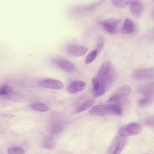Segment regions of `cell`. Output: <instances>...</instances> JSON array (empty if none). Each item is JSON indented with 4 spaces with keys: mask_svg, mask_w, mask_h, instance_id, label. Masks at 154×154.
Here are the masks:
<instances>
[{
    "mask_svg": "<svg viewBox=\"0 0 154 154\" xmlns=\"http://www.w3.org/2000/svg\"><path fill=\"white\" fill-rule=\"evenodd\" d=\"M89 112L92 115L103 116L112 114L120 116L122 111L119 104L110 103L97 105L91 109Z\"/></svg>",
    "mask_w": 154,
    "mask_h": 154,
    "instance_id": "cell-1",
    "label": "cell"
},
{
    "mask_svg": "<svg viewBox=\"0 0 154 154\" xmlns=\"http://www.w3.org/2000/svg\"><path fill=\"white\" fill-rule=\"evenodd\" d=\"M97 77L99 81H103L113 84L115 73L111 62L106 61L102 65L98 70Z\"/></svg>",
    "mask_w": 154,
    "mask_h": 154,
    "instance_id": "cell-2",
    "label": "cell"
},
{
    "mask_svg": "<svg viewBox=\"0 0 154 154\" xmlns=\"http://www.w3.org/2000/svg\"><path fill=\"white\" fill-rule=\"evenodd\" d=\"M125 137L118 134L114 137L107 152L108 154H119L121 153L125 145Z\"/></svg>",
    "mask_w": 154,
    "mask_h": 154,
    "instance_id": "cell-3",
    "label": "cell"
},
{
    "mask_svg": "<svg viewBox=\"0 0 154 154\" xmlns=\"http://www.w3.org/2000/svg\"><path fill=\"white\" fill-rule=\"evenodd\" d=\"M141 131V127L137 123H130L121 127L119 130V134L126 137L139 134Z\"/></svg>",
    "mask_w": 154,
    "mask_h": 154,
    "instance_id": "cell-4",
    "label": "cell"
},
{
    "mask_svg": "<svg viewBox=\"0 0 154 154\" xmlns=\"http://www.w3.org/2000/svg\"><path fill=\"white\" fill-rule=\"evenodd\" d=\"M132 76L134 79L137 80L152 79L154 77V67L135 70L133 72Z\"/></svg>",
    "mask_w": 154,
    "mask_h": 154,
    "instance_id": "cell-5",
    "label": "cell"
},
{
    "mask_svg": "<svg viewBox=\"0 0 154 154\" xmlns=\"http://www.w3.org/2000/svg\"><path fill=\"white\" fill-rule=\"evenodd\" d=\"M138 91L142 94V97L148 100L152 103L154 101V82L141 86Z\"/></svg>",
    "mask_w": 154,
    "mask_h": 154,
    "instance_id": "cell-6",
    "label": "cell"
},
{
    "mask_svg": "<svg viewBox=\"0 0 154 154\" xmlns=\"http://www.w3.org/2000/svg\"><path fill=\"white\" fill-rule=\"evenodd\" d=\"M53 62L62 70L69 73L74 72L75 69L74 64L69 60L63 58L54 59Z\"/></svg>",
    "mask_w": 154,
    "mask_h": 154,
    "instance_id": "cell-7",
    "label": "cell"
},
{
    "mask_svg": "<svg viewBox=\"0 0 154 154\" xmlns=\"http://www.w3.org/2000/svg\"><path fill=\"white\" fill-rule=\"evenodd\" d=\"M119 20L118 19L110 18L104 20L101 23L103 29L107 32L114 34L116 32Z\"/></svg>",
    "mask_w": 154,
    "mask_h": 154,
    "instance_id": "cell-8",
    "label": "cell"
},
{
    "mask_svg": "<svg viewBox=\"0 0 154 154\" xmlns=\"http://www.w3.org/2000/svg\"><path fill=\"white\" fill-rule=\"evenodd\" d=\"M38 84L40 87L53 89H61L63 87L62 82L58 80L54 79L43 80L39 81Z\"/></svg>",
    "mask_w": 154,
    "mask_h": 154,
    "instance_id": "cell-9",
    "label": "cell"
},
{
    "mask_svg": "<svg viewBox=\"0 0 154 154\" xmlns=\"http://www.w3.org/2000/svg\"><path fill=\"white\" fill-rule=\"evenodd\" d=\"M67 52L74 56L80 57L84 55L88 51V49L83 46L71 44L66 47Z\"/></svg>",
    "mask_w": 154,
    "mask_h": 154,
    "instance_id": "cell-10",
    "label": "cell"
},
{
    "mask_svg": "<svg viewBox=\"0 0 154 154\" xmlns=\"http://www.w3.org/2000/svg\"><path fill=\"white\" fill-rule=\"evenodd\" d=\"M86 86V84L83 81H74L72 82L69 86L68 91L71 94H75L84 90Z\"/></svg>",
    "mask_w": 154,
    "mask_h": 154,
    "instance_id": "cell-11",
    "label": "cell"
},
{
    "mask_svg": "<svg viewBox=\"0 0 154 154\" xmlns=\"http://www.w3.org/2000/svg\"><path fill=\"white\" fill-rule=\"evenodd\" d=\"M130 9L133 15L139 17L142 12L143 6L141 2L137 1H133L130 3Z\"/></svg>",
    "mask_w": 154,
    "mask_h": 154,
    "instance_id": "cell-12",
    "label": "cell"
},
{
    "mask_svg": "<svg viewBox=\"0 0 154 154\" xmlns=\"http://www.w3.org/2000/svg\"><path fill=\"white\" fill-rule=\"evenodd\" d=\"M134 23L130 19H126L125 21L121 32L123 34H128L133 33L135 30Z\"/></svg>",
    "mask_w": 154,
    "mask_h": 154,
    "instance_id": "cell-13",
    "label": "cell"
},
{
    "mask_svg": "<svg viewBox=\"0 0 154 154\" xmlns=\"http://www.w3.org/2000/svg\"><path fill=\"white\" fill-rule=\"evenodd\" d=\"M30 107L34 110L44 112L49 110V108L45 104L40 102H35L31 104Z\"/></svg>",
    "mask_w": 154,
    "mask_h": 154,
    "instance_id": "cell-14",
    "label": "cell"
},
{
    "mask_svg": "<svg viewBox=\"0 0 154 154\" xmlns=\"http://www.w3.org/2000/svg\"><path fill=\"white\" fill-rule=\"evenodd\" d=\"M131 92L130 88L128 85H124L119 87L115 93L119 95L124 98L128 96Z\"/></svg>",
    "mask_w": 154,
    "mask_h": 154,
    "instance_id": "cell-15",
    "label": "cell"
},
{
    "mask_svg": "<svg viewBox=\"0 0 154 154\" xmlns=\"http://www.w3.org/2000/svg\"><path fill=\"white\" fill-rule=\"evenodd\" d=\"M95 103L94 99H90L86 100L78 108L77 112H81L89 109L94 105Z\"/></svg>",
    "mask_w": 154,
    "mask_h": 154,
    "instance_id": "cell-16",
    "label": "cell"
},
{
    "mask_svg": "<svg viewBox=\"0 0 154 154\" xmlns=\"http://www.w3.org/2000/svg\"><path fill=\"white\" fill-rule=\"evenodd\" d=\"M13 93V90L7 84H4L1 87L0 89V96L7 97L11 96Z\"/></svg>",
    "mask_w": 154,
    "mask_h": 154,
    "instance_id": "cell-17",
    "label": "cell"
},
{
    "mask_svg": "<svg viewBox=\"0 0 154 154\" xmlns=\"http://www.w3.org/2000/svg\"><path fill=\"white\" fill-rule=\"evenodd\" d=\"M55 145V141L52 137H48L43 142L42 146L43 148L48 149H52L54 148Z\"/></svg>",
    "mask_w": 154,
    "mask_h": 154,
    "instance_id": "cell-18",
    "label": "cell"
},
{
    "mask_svg": "<svg viewBox=\"0 0 154 154\" xmlns=\"http://www.w3.org/2000/svg\"><path fill=\"white\" fill-rule=\"evenodd\" d=\"M133 0H111L112 4L116 7L122 8L126 6L129 4H130Z\"/></svg>",
    "mask_w": 154,
    "mask_h": 154,
    "instance_id": "cell-19",
    "label": "cell"
},
{
    "mask_svg": "<svg viewBox=\"0 0 154 154\" xmlns=\"http://www.w3.org/2000/svg\"><path fill=\"white\" fill-rule=\"evenodd\" d=\"M50 131L52 133L57 134L60 132L63 128L62 125L60 122H55L51 125Z\"/></svg>",
    "mask_w": 154,
    "mask_h": 154,
    "instance_id": "cell-20",
    "label": "cell"
},
{
    "mask_svg": "<svg viewBox=\"0 0 154 154\" xmlns=\"http://www.w3.org/2000/svg\"><path fill=\"white\" fill-rule=\"evenodd\" d=\"M9 154H24V150L18 146H14L9 148L8 150Z\"/></svg>",
    "mask_w": 154,
    "mask_h": 154,
    "instance_id": "cell-21",
    "label": "cell"
},
{
    "mask_svg": "<svg viewBox=\"0 0 154 154\" xmlns=\"http://www.w3.org/2000/svg\"><path fill=\"white\" fill-rule=\"evenodd\" d=\"M104 43V40L103 37L100 36L98 38L97 42L95 51L97 53H99L102 50Z\"/></svg>",
    "mask_w": 154,
    "mask_h": 154,
    "instance_id": "cell-22",
    "label": "cell"
},
{
    "mask_svg": "<svg viewBox=\"0 0 154 154\" xmlns=\"http://www.w3.org/2000/svg\"><path fill=\"white\" fill-rule=\"evenodd\" d=\"M97 54V52L95 50L90 52L86 58V63L89 64L93 61L96 57Z\"/></svg>",
    "mask_w": 154,
    "mask_h": 154,
    "instance_id": "cell-23",
    "label": "cell"
},
{
    "mask_svg": "<svg viewBox=\"0 0 154 154\" xmlns=\"http://www.w3.org/2000/svg\"><path fill=\"white\" fill-rule=\"evenodd\" d=\"M146 124L149 126H154V116H148L145 119Z\"/></svg>",
    "mask_w": 154,
    "mask_h": 154,
    "instance_id": "cell-24",
    "label": "cell"
},
{
    "mask_svg": "<svg viewBox=\"0 0 154 154\" xmlns=\"http://www.w3.org/2000/svg\"><path fill=\"white\" fill-rule=\"evenodd\" d=\"M153 0V1H154V0Z\"/></svg>",
    "mask_w": 154,
    "mask_h": 154,
    "instance_id": "cell-25",
    "label": "cell"
}]
</instances>
